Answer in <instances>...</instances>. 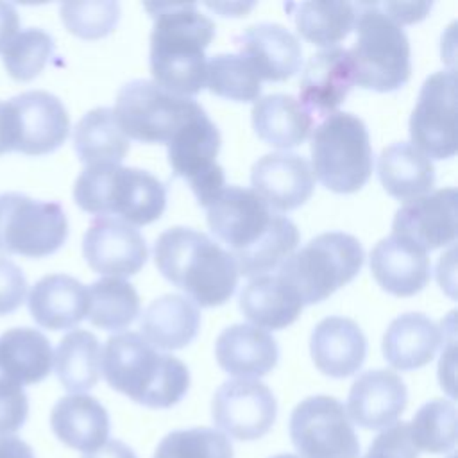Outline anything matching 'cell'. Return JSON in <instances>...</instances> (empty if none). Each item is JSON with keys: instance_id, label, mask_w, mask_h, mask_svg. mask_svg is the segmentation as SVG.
Wrapping results in <instances>:
<instances>
[{"instance_id": "6da1fadb", "label": "cell", "mask_w": 458, "mask_h": 458, "mask_svg": "<svg viewBox=\"0 0 458 458\" xmlns=\"http://www.w3.org/2000/svg\"><path fill=\"white\" fill-rule=\"evenodd\" d=\"M154 16L150 73L163 89L193 97L206 88L204 50L215 38V23L195 4L145 5Z\"/></svg>"}, {"instance_id": "7a4b0ae2", "label": "cell", "mask_w": 458, "mask_h": 458, "mask_svg": "<svg viewBox=\"0 0 458 458\" xmlns=\"http://www.w3.org/2000/svg\"><path fill=\"white\" fill-rule=\"evenodd\" d=\"M154 261L165 279L204 308L229 301L240 277L225 249L208 234L184 225L170 227L157 236Z\"/></svg>"}, {"instance_id": "3957f363", "label": "cell", "mask_w": 458, "mask_h": 458, "mask_svg": "<svg viewBox=\"0 0 458 458\" xmlns=\"http://www.w3.org/2000/svg\"><path fill=\"white\" fill-rule=\"evenodd\" d=\"M100 370L113 390L147 408H170L190 388L188 367L132 331L106 342Z\"/></svg>"}, {"instance_id": "277c9868", "label": "cell", "mask_w": 458, "mask_h": 458, "mask_svg": "<svg viewBox=\"0 0 458 458\" xmlns=\"http://www.w3.org/2000/svg\"><path fill=\"white\" fill-rule=\"evenodd\" d=\"M73 199L86 213L118 215L131 225H145L163 215L166 188L157 177L141 168L93 165L79 174Z\"/></svg>"}, {"instance_id": "5b68a950", "label": "cell", "mask_w": 458, "mask_h": 458, "mask_svg": "<svg viewBox=\"0 0 458 458\" xmlns=\"http://www.w3.org/2000/svg\"><path fill=\"white\" fill-rule=\"evenodd\" d=\"M356 41L349 48L354 84L379 93L401 89L411 75L410 41L377 2H358Z\"/></svg>"}, {"instance_id": "8992f818", "label": "cell", "mask_w": 458, "mask_h": 458, "mask_svg": "<svg viewBox=\"0 0 458 458\" xmlns=\"http://www.w3.org/2000/svg\"><path fill=\"white\" fill-rule=\"evenodd\" d=\"M311 172L335 193L358 191L370 177L374 154L367 125L352 113L335 111L311 136Z\"/></svg>"}, {"instance_id": "52a82bcc", "label": "cell", "mask_w": 458, "mask_h": 458, "mask_svg": "<svg viewBox=\"0 0 458 458\" xmlns=\"http://www.w3.org/2000/svg\"><path fill=\"white\" fill-rule=\"evenodd\" d=\"M363 247L352 234L331 231L311 238L279 267L283 277L299 295L302 306L327 299L351 283L363 265Z\"/></svg>"}, {"instance_id": "ba28073f", "label": "cell", "mask_w": 458, "mask_h": 458, "mask_svg": "<svg viewBox=\"0 0 458 458\" xmlns=\"http://www.w3.org/2000/svg\"><path fill=\"white\" fill-rule=\"evenodd\" d=\"M202 107L190 97L174 95L154 81L136 79L116 95L114 118L127 138L141 143H166Z\"/></svg>"}, {"instance_id": "9c48e42d", "label": "cell", "mask_w": 458, "mask_h": 458, "mask_svg": "<svg viewBox=\"0 0 458 458\" xmlns=\"http://www.w3.org/2000/svg\"><path fill=\"white\" fill-rule=\"evenodd\" d=\"M68 236L66 213L57 202L25 193H0V252L45 258L63 247Z\"/></svg>"}, {"instance_id": "30bf717a", "label": "cell", "mask_w": 458, "mask_h": 458, "mask_svg": "<svg viewBox=\"0 0 458 458\" xmlns=\"http://www.w3.org/2000/svg\"><path fill=\"white\" fill-rule=\"evenodd\" d=\"M288 431L302 458H358L360 440L336 397L302 399L290 415Z\"/></svg>"}, {"instance_id": "8fae6325", "label": "cell", "mask_w": 458, "mask_h": 458, "mask_svg": "<svg viewBox=\"0 0 458 458\" xmlns=\"http://www.w3.org/2000/svg\"><path fill=\"white\" fill-rule=\"evenodd\" d=\"M220 143V132L204 109L168 141V163L174 175L190 182L202 208H208L225 188L224 168L216 163Z\"/></svg>"}, {"instance_id": "7c38bea8", "label": "cell", "mask_w": 458, "mask_h": 458, "mask_svg": "<svg viewBox=\"0 0 458 458\" xmlns=\"http://www.w3.org/2000/svg\"><path fill=\"white\" fill-rule=\"evenodd\" d=\"M456 75L440 70L429 75L410 116L411 145L433 159H447L456 152Z\"/></svg>"}, {"instance_id": "4fadbf2b", "label": "cell", "mask_w": 458, "mask_h": 458, "mask_svg": "<svg viewBox=\"0 0 458 458\" xmlns=\"http://www.w3.org/2000/svg\"><path fill=\"white\" fill-rule=\"evenodd\" d=\"M277 403L272 390L258 379H229L211 401V417L218 429L236 440H256L276 422Z\"/></svg>"}, {"instance_id": "5bb4252c", "label": "cell", "mask_w": 458, "mask_h": 458, "mask_svg": "<svg viewBox=\"0 0 458 458\" xmlns=\"http://www.w3.org/2000/svg\"><path fill=\"white\" fill-rule=\"evenodd\" d=\"M7 102L13 116V150L43 156L59 148L68 138L70 116L55 95L32 89Z\"/></svg>"}, {"instance_id": "9a60e30c", "label": "cell", "mask_w": 458, "mask_h": 458, "mask_svg": "<svg viewBox=\"0 0 458 458\" xmlns=\"http://www.w3.org/2000/svg\"><path fill=\"white\" fill-rule=\"evenodd\" d=\"M206 209L211 233L227 245L231 256L252 247L276 216L252 190L236 184L225 186Z\"/></svg>"}, {"instance_id": "2e32d148", "label": "cell", "mask_w": 458, "mask_h": 458, "mask_svg": "<svg viewBox=\"0 0 458 458\" xmlns=\"http://www.w3.org/2000/svg\"><path fill=\"white\" fill-rule=\"evenodd\" d=\"M82 254L89 268L109 277H129L148 258L141 233L118 216H97L82 238Z\"/></svg>"}, {"instance_id": "e0dca14e", "label": "cell", "mask_w": 458, "mask_h": 458, "mask_svg": "<svg viewBox=\"0 0 458 458\" xmlns=\"http://www.w3.org/2000/svg\"><path fill=\"white\" fill-rule=\"evenodd\" d=\"M252 191L276 211H292L313 193L315 175L306 157L293 152H272L250 170Z\"/></svg>"}, {"instance_id": "ac0fdd59", "label": "cell", "mask_w": 458, "mask_h": 458, "mask_svg": "<svg viewBox=\"0 0 458 458\" xmlns=\"http://www.w3.org/2000/svg\"><path fill=\"white\" fill-rule=\"evenodd\" d=\"M456 188H442L404 202L395 211L392 234L417 243L424 250L449 245L456 240Z\"/></svg>"}, {"instance_id": "d6986e66", "label": "cell", "mask_w": 458, "mask_h": 458, "mask_svg": "<svg viewBox=\"0 0 458 458\" xmlns=\"http://www.w3.org/2000/svg\"><path fill=\"white\" fill-rule=\"evenodd\" d=\"M354 86L349 50L324 48L313 54L299 82V102L315 118H326L345 100Z\"/></svg>"}, {"instance_id": "ffe728a7", "label": "cell", "mask_w": 458, "mask_h": 458, "mask_svg": "<svg viewBox=\"0 0 458 458\" xmlns=\"http://www.w3.org/2000/svg\"><path fill=\"white\" fill-rule=\"evenodd\" d=\"M234 45L259 81H286L302 64V47L297 36L279 23L250 25L234 38Z\"/></svg>"}, {"instance_id": "44dd1931", "label": "cell", "mask_w": 458, "mask_h": 458, "mask_svg": "<svg viewBox=\"0 0 458 458\" xmlns=\"http://www.w3.org/2000/svg\"><path fill=\"white\" fill-rule=\"evenodd\" d=\"M408 390L401 376L386 369L360 374L347 397V411L354 424L365 429H385L401 417L406 408Z\"/></svg>"}, {"instance_id": "7402d4cb", "label": "cell", "mask_w": 458, "mask_h": 458, "mask_svg": "<svg viewBox=\"0 0 458 458\" xmlns=\"http://www.w3.org/2000/svg\"><path fill=\"white\" fill-rule=\"evenodd\" d=\"M370 272L385 292L410 297L428 284L431 261L428 252L411 240L390 234L370 250Z\"/></svg>"}, {"instance_id": "603a6c76", "label": "cell", "mask_w": 458, "mask_h": 458, "mask_svg": "<svg viewBox=\"0 0 458 458\" xmlns=\"http://www.w3.org/2000/svg\"><path fill=\"white\" fill-rule=\"evenodd\" d=\"M310 352L315 367L329 377H349L367 356V338L347 317H326L311 331Z\"/></svg>"}, {"instance_id": "cb8c5ba5", "label": "cell", "mask_w": 458, "mask_h": 458, "mask_svg": "<svg viewBox=\"0 0 458 458\" xmlns=\"http://www.w3.org/2000/svg\"><path fill=\"white\" fill-rule=\"evenodd\" d=\"M215 356L227 374L250 379L268 374L277 365L279 349L265 329L252 324H234L218 335Z\"/></svg>"}, {"instance_id": "d4e9b609", "label": "cell", "mask_w": 458, "mask_h": 458, "mask_svg": "<svg viewBox=\"0 0 458 458\" xmlns=\"http://www.w3.org/2000/svg\"><path fill=\"white\" fill-rule=\"evenodd\" d=\"M29 311L38 326L72 329L88 315V288L66 274H48L29 292Z\"/></svg>"}, {"instance_id": "484cf974", "label": "cell", "mask_w": 458, "mask_h": 458, "mask_svg": "<svg viewBox=\"0 0 458 458\" xmlns=\"http://www.w3.org/2000/svg\"><path fill=\"white\" fill-rule=\"evenodd\" d=\"M50 426L64 445L82 453L104 445L111 428L107 410L88 394L61 397L50 411Z\"/></svg>"}, {"instance_id": "4316f807", "label": "cell", "mask_w": 458, "mask_h": 458, "mask_svg": "<svg viewBox=\"0 0 458 458\" xmlns=\"http://www.w3.org/2000/svg\"><path fill=\"white\" fill-rule=\"evenodd\" d=\"M442 344L440 327L424 313L395 317L383 335V356L394 369L413 370L428 365Z\"/></svg>"}, {"instance_id": "83f0119b", "label": "cell", "mask_w": 458, "mask_h": 458, "mask_svg": "<svg viewBox=\"0 0 458 458\" xmlns=\"http://www.w3.org/2000/svg\"><path fill=\"white\" fill-rule=\"evenodd\" d=\"M200 311L190 299L166 293L154 299L143 311L141 336L156 349L174 351L186 347L199 333Z\"/></svg>"}, {"instance_id": "f1b7e54d", "label": "cell", "mask_w": 458, "mask_h": 458, "mask_svg": "<svg viewBox=\"0 0 458 458\" xmlns=\"http://www.w3.org/2000/svg\"><path fill=\"white\" fill-rule=\"evenodd\" d=\"M238 306L252 326L283 329L297 320L302 302L295 290L277 274L252 277L240 292Z\"/></svg>"}, {"instance_id": "f546056e", "label": "cell", "mask_w": 458, "mask_h": 458, "mask_svg": "<svg viewBox=\"0 0 458 458\" xmlns=\"http://www.w3.org/2000/svg\"><path fill=\"white\" fill-rule=\"evenodd\" d=\"M54 363L48 338L32 327H13L0 335V377L23 386L43 381Z\"/></svg>"}, {"instance_id": "4dcf8cb0", "label": "cell", "mask_w": 458, "mask_h": 458, "mask_svg": "<svg viewBox=\"0 0 458 458\" xmlns=\"http://www.w3.org/2000/svg\"><path fill=\"white\" fill-rule=\"evenodd\" d=\"M313 116L299 98L284 93L261 97L252 107V127L259 140L276 148H293L310 136Z\"/></svg>"}, {"instance_id": "1f68e13d", "label": "cell", "mask_w": 458, "mask_h": 458, "mask_svg": "<svg viewBox=\"0 0 458 458\" xmlns=\"http://www.w3.org/2000/svg\"><path fill=\"white\" fill-rule=\"evenodd\" d=\"M377 174L386 193L404 202L428 195L435 184L431 159L408 141H397L381 150Z\"/></svg>"}, {"instance_id": "d6a6232c", "label": "cell", "mask_w": 458, "mask_h": 458, "mask_svg": "<svg viewBox=\"0 0 458 458\" xmlns=\"http://www.w3.org/2000/svg\"><path fill=\"white\" fill-rule=\"evenodd\" d=\"M73 147L86 166L120 165L129 152V138L118 127L111 107H95L77 122Z\"/></svg>"}, {"instance_id": "836d02e7", "label": "cell", "mask_w": 458, "mask_h": 458, "mask_svg": "<svg viewBox=\"0 0 458 458\" xmlns=\"http://www.w3.org/2000/svg\"><path fill=\"white\" fill-rule=\"evenodd\" d=\"M102 349L98 338L86 329L66 333L55 352L54 369L61 385L73 394L93 388L100 377Z\"/></svg>"}, {"instance_id": "e575fe53", "label": "cell", "mask_w": 458, "mask_h": 458, "mask_svg": "<svg viewBox=\"0 0 458 458\" xmlns=\"http://www.w3.org/2000/svg\"><path fill=\"white\" fill-rule=\"evenodd\" d=\"M284 9L292 14L299 34L318 47L331 48L354 29L356 7L351 2H290Z\"/></svg>"}, {"instance_id": "d590c367", "label": "cell", "mask_w": 458, "mask_h": 458, "mask_svg": "<svg viewBox=\"0 0 458 458\" xmlns=\"http://www.w3.org/2000/svg\"><path fill=\"white\" fill-rule=\"evenodd\" d=\"M140 313L134 286L118 277H102L88 288V320L106 331L125 329Z\"/></svg>"}, {"instance_id": "8d00e7d4", "label": "cell", "mask_w": 458, "mask_h": 458, "mask_svg": "<svg viewBox=\"0 0 458 458\" xmlns=\"http://www.w3.org/2000/svg\"><path fill=\"white\" fill-rule=\"evenodd\" d=\"M297 225L284 215H276L270 229L247 250L233 256L238 274L258 277L276 270L297 247Z\"/></svg>"}, {"instance_id": "74e56055", "label": "cell", "mask_w": 458, "mask_h": 458, "mask_svg": "<svg viewBox=\"0 0 458 458\" xmlns=\"http://www.w3.org/2000/svg\"><path fill=\"white\" fill-rule=\"evenodd\" d=\"M408 428L417 451L449 453L456 444V408L445 399L428 401L417 410Z\"/></svg>"}, {"instance_id": "f35d334b", "label": "cell", "mask_w": 458, "mask_h": 458, "mask_svg": "<svg viewBox=\"0 0 458 458\" xmlns=\"http://www.w3.org/2000/svg\"><path fill=\"white\" fill-rule=\"evenodd\" d=\"M206 88L234 102H256L261 81L242 55L216 54L206 63Z\"/></svg>"}, {"instance_id": "ab89813d", "label": "cell", "mask_w": 458, "mask_h": 458, "mask_svg": "<svg viewBox=\"0 0 458 458\" xmlns=\"http://www.w3.org/2000/svg\"><path fill=\"white\" fill-rule=\"evenodd\" d=\"M54 54V39L43 29L18 32L2 50V63L14 81H32L47 66Z\"/></svg>"}, {"instance_id": "60d3db41", "label": "cell", "mask_w": 458, "mask_h": 458, "mask_svg": "<svg viewBox=\"0 0 458 458\" xmlns=\"http://www.w3.org/2000/svg\"><path fill=\"white\" fill-rule=\"evenodd\" d=\"M231 440L211 428L177 429L163 437L154 458H233Z\"/></svg>"}, {"instance_id": "b9f144b4", "label": "cell", "mask_w": 458, "mask_h": 458, "mask_svg": "<svg viewBox=\"0 0 458 458\" xmlns=\"http://www.w3.org/2000/svg\"><path fill=\"white\" fill-rule=\"evenodd\" d=\"M63 25L82 39H100L113 32L120 20V4L113 0L64 2L59 5Z\"/></svg>"}, {"instance_id": "7bdbcfd3", "label": "cell", "mask_w": 458, "mask_h": 458, "mask_svg": "<svg viewBox=\"0 0 458 458\" xmlns=\"http://www.w3.org/2000/svg\"><path fill=\"white\" fill-rule=\"evenodd\" d=\"M419 451L411 442L408 422H395L385 428L369 445L361 458H417Z\"/></svg>"}, {"instance_id": "ee69618b", "label": "cell", "mask_w": 458, "mask_h": 458, "mask_svg": "<svg viewBox=\"0 0 458 458\" xmlns=\"http://www.w3.org/2000/svg\"><path fill=\"white\" fill-rule=\"evenodd\" d=\"M29 399L21 386L0 383V438L16 433L27 420Z\"/></svg>"}, {"instance_id": "f6af8a7d", "label": "cell", "mask_w": 458, "mask_h": 458, "mask_svg": "<svg viewBox=\"0 0 458 458\" xmlns=\"http://www.w3.org/2000/svg\"><path fill=\"white\" fill-rule=\"evenodd\" d=\"M25 274L13 259L0 256V317L16 311L25 301Z\"/></svg>"}, {"instance_id": "bcb514c9", "label": "cell", "mask_w": 458, "mask_h": 458, "mask_svg": "<svg viewBox=\"0 0 458 458\" xmlns=\"http://www.w3.org/2000/svg\"><path fill=\"white\" fill-rule=\"evenodd\" d=\"M377 7L397 25L415 23L426 18L431 9L429 2H377Z\"/></svg>"}, {"instance_id": "7dc6e473", "label": "cell", "mask_w": 458, "mask_h": 458, "mask_svg": "<svg viewBox=\"0 0 458 458\" xmlns=\"http://www.w3.org/2000/svg\"><path fill=\"white\" fill-rule=\"evenodd\" d=\"M20 16L13 4L0 2V52L18 34Z\"/></svg>"}, {"instance_id": "c3c4849f", "label": "cell", "mask_w": 458, "mask_h": 458, "mask_svg": "<svg viewBox=\"0 0 458 458\" xmlns=\"http://www.w3.org/2000/svg\"><path fill=\"white\" fill-rule=\"evenodd\" d=\"M82 458H136V454L127 444L120 440H109L98 449L84 453Z\"/></svg>"}, {"instance_id": "681fc988", "label": "cell", "mask_w": 458, "mask_h": 458, "mask_svg": "<svg viewBox=\"0 0 458 458\" xmlns=\"http://www.w3.org/2000/svg\"><path fill=\"white\" fill-rule=\"evenodd\" d=\"M0 458H36L32 447L18 437L0 438Z\"/></svg>"}, {"instance_id": "f907efd6", "label": "cell", "mask_w": 458, "mask_h": 458, "mask_svg": "<svg viewBox=\"0 0 458 458\" xmlns=\"http://www.w3.org/2000/svg\"><path fill=\"white\" fill-rule=\"evenodd\" d=\"M13 150V116L9 102L0 100V156Z\"/></svg>"}, {"instance_id": "816d5d0a", "label": "cell", "mask_w": 458, "mask_h": 458, "mask_svg": "<svg viewBox=\"0 0 458 458\" xmlns=\"http://www.w3.org/2000/svg\"><path fill=\"white\" fill-rule=\"evenodd\" d=\"M206 7L218 11L222 16H242L245 14L247 9L252 7V4L249 5H242V4H206Z\"/></svg>"}, {"instance_id": "f5cc1de1", "label": "cell", "mask_w": 458, "mask_h": 458, "mask_svg": "<svg viewBox=\"0 0 458 458\" xmlns=\"http://www.w3.org/2000/svg\"><path fill=\"white\" fill-rule=\"evenodd\" d=\"M272 458H299V456L290 454V453H283V454H276V456H272Z\"/></svg>"}, {"instance_id": "db71d44e", "label": "cell", "mask_w": 458, "mask_h": 458, "mask_svg": "<svg viewBox=\"0 0 458 458\" xmlns=\"http://www.w3.org/2000/svg\"><path fill=\"white\" fill-rule=\"evenodd\" d=\"M451 458H453V456H451Z\"/></svg>"}]
</instances>
